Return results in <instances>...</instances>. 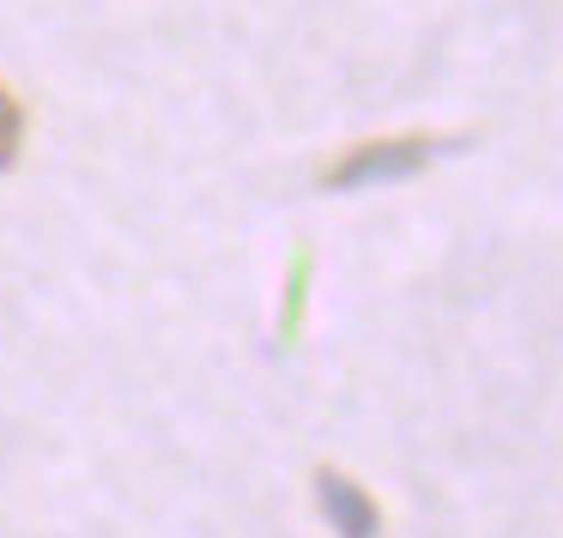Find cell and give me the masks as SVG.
<instances>
[{"label":"cell","mask_w":563,"mask_h":538,"mask_svg":"<svg viewBox=\"0 0 563 538\" xmlns=\"http://www.w3.org/2000/svg\"><path fill=\"white\" fill-rule=\"evenodd\" d=\"M19 139H25V115H19V103L0 91V170L19 158Z\"/></svg>","instance_id":"obj_3"},{"label":"cell","mask_w":563,"mask_h":538,"mask_svg":"<svg viewBox=\"0 0 563 538\" xmlns=\"http://www.w3.org/2000/svg\"><path fill=\"white\" fill-rule=\"evenodd\" d=\"M316 496H321V514L333 520V533H340V538H376L382 533V508L345 472H321L316 478Z\"/></svg>","instance_id":"obj_2"},{"label":"cell","mask_w":563,"mask_h":538,"mask_svg":"<svg viewBox=\"0 0 563 538\" xmlns=\"http://www.w3.org/2000/svg\"><path fill=\"white\" fill-rule=\"evenodd\" d=\"M437 152H442V139H424V134L369 139V146H352L340 164H333L328 188L333 194H352V188H376V182H406V176H418Z\"/></svg>","instance_id":"obj_1"}]
</instances>
